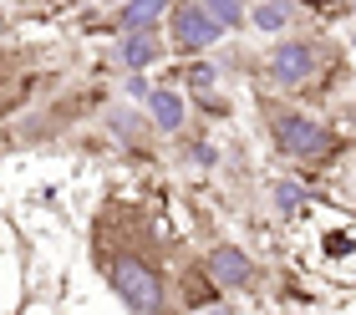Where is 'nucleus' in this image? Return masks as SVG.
Masks as SVG:
<instances>
[{
    "mask_svg": "<svg viewBox=\"0 0 356 315\" xmlns=\"http://www.w3.org/2000/svg\"><path fill=\"white\" fill-rule=\"evenodd\" d=\"M270 209H275L280 224H296V219H305V209H311V188L296 184V178H275L270 184Z\"/></svg>",
    "mask_w": 356,
    "mask_h": 315,
    "instance_id": "11",
    "label": "nucleus"
},
{
    "mask_svg": "<svg viewBox=\"0 0 356 315\" xmlns=\"http://www.w3.org/2000/svg\"><path fill=\"white\" fill-rule=\"evenodd\" d=\"M296 21H300V0H260L250 10V26L265 36H285V31H296Z\"/></svg>",
    "mask_w": 356,
    "mask_h": 315,
    "instance_id": "10",
    "label": "nucleus"
},
{
    "mask_svg": "<svg viewBox=\"0 0 356 315\" xmlns=\"http://www.w3.org/2000/svg\"><path fill=\"white\" fill-rule=\"evenodd\" d=\"M260 122L270 132V147L285 163H296V168H331V163L346 153L341 132L326 127L321 118H311V112L290 107L285 97H265L260 102Z\"/></svg>",
    "mask_w": 356,
    "mask_h": 315,
    "instance_id": "2",
    "label": "nucleus"
},
{
    "mask_svg": "<svg viewBox=\"0 0 356 315\" xmlns=\"http://www.w3.org/2000/svg\"><path fill=\"white\" fill-rule=\"evenodd\" d=\"M188 92L184 87H158L148 92V102H143V112L153 118V127H158V138H184V127H188Z\"/></svg>",
    "mask_w": 356,
    "mask_h": 315,
    "instance_id": "7",
    "label": "nucleus"
},
{
    "mask_svg": "<svg viewBox=\"0 0 356 315\" xmlns=\"http://www.w3.org/2000/svg\"><path fill=\"white\" fill-rule=\"evenodd\" d=\"M193 315H234V305H224V295H219V300H209V305H199Z\"/></svg>",
    "mask_w": 356,
    "mask_h": 315,
    "instance_id": "14",
    "label": "nucleus"
},
{
    "mask_svg": "<svg viewBox=\"0 0 356 315\" xmlns=\"http://www.w3.org/2000/svg\"><path fill=\"white\" fill-rule=\"evenodd\" d=\"M168 10H173V0H122L112 26H118V36H127V31H163Z\"/></svg>",
    "mask_w": 356,
    "mask_h": 315,
    "instance_id": "9",
    "label": "nucleus"
},
{
    "mask_svg": "<svg viewBox=\"0 0 356 315\" xmlns=\"http://www.w3.org/2000/svg\"><path fill=\"white\" fill-rule=\"evenodd\" d=\"M97 6H112V10H118V6H122V0H97Z\"/></svg>",
    "mask_w": 356,
    "mask_h": 315,
    "instance_id": "15",
    "label": "nucleus"
},
{
    "mask_svg": "<svg viewBox=\"0 0 356 315\" xmlns=\"http://www.w3.org/2000/svg\"><path fill=\"white\" fill-rule=\"evenodd\" d=\"M92 259H97L102 285L118 295V305L127 315H173L168 275L158 264V244L143 229L138 213H127V229L112 224V213H102L97 234H92Z\"/></svg>",
    "mask_w": 356,
    "mask_h": 315,
    "instance_id": "1",
    "label": "nucleus"
},
{
    "mask_svg": "<svg viewBox=\"0 0 356 315\" xmlns=\"http://www.w3.org/2000/svg\"><path fill=\"white\" fill-rule=\"evenodd\" d=\"M224 36H229V31H224L199 0H173V10H168V46L178 56H209Z\"/></svg>",
    "mask_w": 356,
    "mask_h": 315,
    "instance_id": "5",
    "label": "nucleus"
},
{
    "mask_svg": "<svg viewBox=\"0 0 356 315\" xmlns=\"http://www.w3.org/2000/svg\"><path fill=\"white\" fill-rule=\"evenodd\" d=\"M184 158L193 163V168H219V143L209 138V132H199V138L184 143Z\"/></svg>",
    "mask_w": 356,
    "mask_h": 315,
    "instance_id": "13",
    "label": "nucleus"
},
{
    "mask_svg": "<svg viewBox=\"0 0 356 315\" xmlns=\"http://www.w3.org/2000/svg\"><path fill=\"white\" fill-rule=\"evenodd\" d=\"M331 61H336V46H326L321 36H305V31H285L265 51V81L280 97H296L305 87H316Z\"/></svg>",
    "mask_w": 356,
    "mask_h": 315,
    "instance_id": "3",
    "label": "nucleus"
},
{
    "mask_svg": "<svg viewBox=\"0 0 356 315\" xmlns=\"http://www.w3.org/2000/svg\"><path fill=\"white\" fill-rule=\"evenodd\" d=\"M199 275L219 295H245V290L260 285V264H254V255L245 250V244H234V239H214L209 244L204 259H199Z\"/></svg>",
    "mask_w": 356,
    "mask_h": 315,
    "instance_id": "4",
    "label": "nucleus"
},
{
    "mask_svg": "<svg viewBox=\"0 0 356 315\" xmlns=\"http://www.w3.org/2000/svg\"><path fill=\"white\" fill-rule=\"evenodd\" d=\"M199 6H204L209 15H214V21H219L224 31H229V36L250 26V0H199Z\"/></svg>",
    "mask_w": 356,
    "mask_h": 315,
    "instance_id": "12",
    "label": "nucleus"
},
{
    "mask_svg": "<svg viewBox=\"0 0 356 315\" xmlns=\"http://www.w3.org/2000/svg\"><path fill=\"white\" fill-rule=\"evenodd\" d=\"M102 127L118 138L122 147H143L148 138H158V127H153V118L148 112H138V107H127V102H118V107H107V118H102Z\"/></svg>",
    "mask_w": 356,
    "mask_h": 315,
    "instance_id": "8",
    "label": "nucleus"
},
{
    "mask_svg": "<svg viewBox=\"0 0 356 315\" xmlns=\"http://www.w3.org/2000/svg\"><path fill=\"white\" fill-rule=\"evenodd\" d=\"M107 61L118 66L122 76L148 72V66H158V61H163V31H127V36H118V41H112Z\"/></svg>",
    "mask_w": 356,
    "mask_h": 315,
    "instance_id": "6",
    "label": "nucleus"
}]
</instances>
